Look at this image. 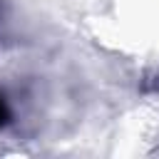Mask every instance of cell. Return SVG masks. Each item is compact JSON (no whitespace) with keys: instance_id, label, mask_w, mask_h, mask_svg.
<instances>
[{"instance_id":"obj_1","label":"cell","mask_w":159,"mask_h":159,"mask_svg":"<svg viewBox=\"0 0 159 159\" xmlns=\"http://www.w3.org/2000/svg\"><path fill=\"white\" fill-rule=\"evenodd\" d=\"M7 119H10V109H7V104H5V99L0 97V127H2V124H5Z\"/></svg>"}]
</instances>
